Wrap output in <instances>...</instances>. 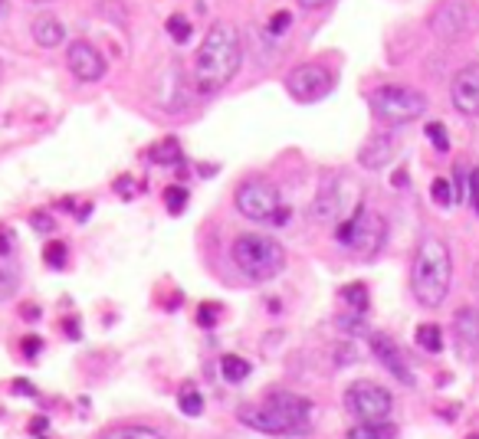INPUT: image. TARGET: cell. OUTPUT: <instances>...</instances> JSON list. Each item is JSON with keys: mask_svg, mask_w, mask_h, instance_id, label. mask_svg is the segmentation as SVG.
<instances>
[{"mask_svg": "<svg viewBox=\"0 0 479 439\" xmlns=\"http://www.w3.org/2000/svg\"><path fill=\"white\" fill-rule=\"evenodd\" d=\"M243 63V40L233 23L217 20L208 30L204 43L194 56V82L200 92H220L240 73Z\"/></svg>", "mask_w": 479, "mask_h": 439, "instance_id": "cell-1", "label": "cell"}, {"mask_svg": "<svg viewBox=\"0 0 479 439\" xmlns=\"http://www.w3.org/2000/svg\"><path fill=\"white\" fill-rule=\"evenodd\" d=\"M453 332H457V341L469 351H479V309L467 305L453 315Z\"/></svg>", "mask_w": 479, "mask_h": 439, "instance_id": "cell-16", "label": "cell"}, {"mask_svg": "<svg viewBox=\"0 0 479 439\" xmlns=\"http://www.w3.org/2000/svg\"><path fill=\"white\" fill-rule=\"evenodd\" d=\"M430 193H434V200H436L440 207H450V204H453V187H450L447 177H436L434 187H430Z\"/></svg>", "mask_w": 479, "mask_h": 439, "instance_id": "cell-29", "label": "cell"}, {"mask_svg": "<svg viewBox=\"0 0 479 439\" xmlns=\"http://www.w3.org/2000/svg\"><path fill=\"white\" fill-rule=\"evenodd\" d=\"M106 439H164L158 429H148V427H119L106 433Z\"/></svg>", "mask_w": 479, "mask_h": 439, "instance_id": "cell-23", "label": "cell"}, {"mask_svg": "<svg viewBox=\"0 0 479 439\" xmlns=\"http://www.w3.org/2000/svg\"><path fill=\"white\" fill-rule=\"evenodd\" d=\"M237 210L253 223H276V216L283 214V197L276 191V184L266 181V177H247V181L237 187V197H233Z\"/></svg>", "mask_w": 479, "mask_h": 439, "instance_id": "cell-7", "label": "cell"}, {"mask_svg": "<svg viewBox=\"0 0 479 439\" xmlns=\"http://www.w3.org/2000/svg\"><path fill=\"white\" fill-rule=\"evenodd\" d=\"M371 112L384 125H407L427 112L424 92L407 86H381L371 92Z\"/></svg>", "mask_w": 479, "mask_h": 439, "instance_id": "cell-6", "label": "cell"}, {"mask_svg": "<svg viewBox=\"0 0 479 439\" xmlns=\"http://www.w3.org/2000/svg\"><path fill=\"white\" fill-rule=\"evenodd\" d=\"M430 30L444 40V43H457L467 40L479 30V7L469 0H444L434 13H430Z\"/></svg>", "mask_w": 479, "mask_h": 439, "instance_id": "cell-8", "label": "cell"}, {"mask_svg": "<svg viewBox=\"0 0 479 439\" xmlns=\"http://www.w3.org/2000/svg\"><path fill=\"white\" fill-rule=\"evenodd\" d=\"M230 256L250 282H270L286 269V249L266 233H243L233 239Z\"/></svg>", "mask_w": 479, "mask_h": 439, "instance_id": "cell-4", "label": "cell"}, {"mask_svg": "<svg viewBox=\"0 0 479 439\" xmlns=\"http://www.w3.org/2000/svg\"><path fill=\"white\" fill-rule=\"evenodd\" d=\"M417 344L430 354H440L444 351V332H440L436 325H420V328H417Z\"/></svg>", "mask_w": 479, "mask_h": 439, "instance_id": "cell-21", "label": "cell"}, {"mask_svg": "<svg viewBox=\"0 0 479 439\" xmlns=\"http://www.w3.org/2000/svg\"><path fill=\"white\" fill-rule=\"evenodd\" d=\"M335 239L342 243V247L355 249L358 256L371 259V256H378V253H381L384 239H388V223H384V216L371 214V210L358 207L349 220H342V223H338Z\"/></svg>", "mask_w": 479, "mask_h": 439, "instance_id": "cell-5", "label": "cell"}, {"mask_svg": "<svg viewBox=\"0 0 479 439\" xmlns=\"http://www.w3.org/2000/svg\"><path fill=\"white\" fill-rule=\"evenodd\" d=\"M467 439H479V433H473V436H467Z\"/></svg>", "mask_w": 479, "mask_h": 439, "instance_id": "cell-46", "label": "cell"}, {"mask_svg": "<svg viewBox=\"0 0 479 439\" xmlns=\"http://www.w3.org/2000/svg\"><path fill=\"white\" fill-rule=\"evenodd\" d=\"M394 151H397V145H394L391 135H388V131H378V135H371V138L361 145L358 164L368 168V171H381V168H388V164L394 161Z\"/></svg>", "mask_w": 479, "mask_h": 439, "instance_id": "cell-15", "label": "cell"}, {"mask_svg": "<svg viewBox=\"0 0 479 439\" xmlns=\"http://www.w3.org/2000/svg\"><path fill=\"white\" fill-rule=\"evenodd\" d=\"M152 161L154 164H177L181 161V145L175 138H164L161 145L152 148Z\"/></svg>", "mask_w": 479, "mask_h": 439, "instance_id": "cell-22", "label": "cell"}, {"mask_svg": "<svg viewBox=\"0 0 479 439\" xmlns=\"http://www.w3.org/2000/svg\"><path fill=\"white\" fill-rule=\"evenodd\" d=\"M473 204H476V214H479V200H473Z\"/></svg>", "mask_w": 479, "mask_h": 439, "instance_id": "cell-47", "label": "cell"}, {"mask_svg": "<svg viewBox=\"0 0 479 439\" xmlns=\"http://www.w3.org/2000/svg\"><path fill=\"white\" fill-rule=\"evenodd\" d=\"M349 439H397V427L394 423H358L349 429Z\"/></svg>", "mask_w": 479, "mask_h": 439, "instance_id": "cell-18", "label": "cell"}, {"mask_svg": "<svg viewBox=\"0 0 479 439\" xmlns=\"http://www.w3.org/2000/svg\"><path fill=\"white\" fill-rule=\"evenodd\" d=\"M164 204H168V214H185L187 207V191L181 184H171V187H164Z\"/></svg>", "mask_w": 479, "mask_h": 439, "instance_id": "cell-24", "label": "cell"}, {"mask_svg": "<svg viewBox=\"0 0 479 439\" xmlns=\"http://www.w3.org/2000/svg\"><path fill=\"white\" fill-rule=\"evenodd\" d=\"M345 407H349V413H355L361 423H384V419L391 417L394 396L388 394L384 387L371 384V380H358V384L349 387Z\"/></svg>", "mask_w": 479, "mask_h": 439, "instance_id": "cell-9", "label": "cell"}, {"mask_svg": "<svg viewBox=\"0 0 479 439\" xmlns=\"http://www.w3.org/2000/svg\"><path fill=\"white\" fill-rule=\"evenodd\" d=\"M0 13H4V0H0Z\"/></svg>", "mask_w": 479, "mask_h": 439, "instance_id": "cell-48", "label": "cell"}, {"mask_svg": "<svg viewBox=\"0 0 479 439\" xmlns=\"http://www.w3.org/2000/svg\"><path fill=\"white\" fill-rule=\"evenodd\" d=\"M33 40H36V46H46V50L59 46L66 40L63 20L53 17V13H40V17L33 20Z\"/></svg>", "mask_w": 479, "mask_h": 439, "instance_id": "cell-17", "label": "cell"}, {"mask_svg": "<svg viewBox=\"0 0 479 439\" xmlns=\"http://www.w3.org/2000/svg\"><path fill=\"white\" fill-rule=\"evenodd\" d=\"M338 214H342V181L335 174H328L318 184V193L312 200V216L318 223H332V220H338Z\"/></svg>", "mask_w": 479, "mask_h": 439, "instance_id": "cell-14", "label": "cell"}, {"mask_svg": "<svg viewBox=\"0 0 479 439\" xmlns=\"http://www.w3.org/2000/svg\"><path fill=\"white\" fill-rule=\"evenodd\" d=\"M338 328H345V332H365V315H358V318L342 315V318H338Z\"/></svg>", "mask_w": 479, "mask_h": 439, "instance_id": "cell-35", "label": "cell"}, {"mask_svg": "<svg viewBox=\"0 0 479 439\" xmlns=\"http://www.w3.org/2000/svg\"><path fill=\"white\" fill-rule=\"evenodd\" d=\"M427 138H430V145H434L436 151H450V138H447L444 122H430V125H427Z\"/></svg>", "mask_w": 479, "mask_h": 439, "instance_id": "cell-28", "label": "cell"}, {"mask_svg": "<svg viewBox=\"0 0 479 439\" xmlns=\"http://www.w3.org/2000/svg\"><path fill=\"white\" fill-rule=\"evenodd\" d=\"M177 407H181V413H187V417H197V413L204 410V396L197 394L194 387H185L181 396H177Z\"/></svg>", "mask_w": 479, "mask_h": 439, "instance_id": "cell-25", "label": "cell"}, {"mask_svg": "<svg viewBox=\"0 0 479 439\" xmlns=\"http://www.w3.org/2000/svg\"><path fill=\"white\" fill-rule=\"evenodd\" d=\"M66 63L73 69L79 82H98L102 75H106V59L98 53L96 46L86 43V40H76V43L69 46V53H66Z\"/></svg>", "mask_w": 479, "mask_h": 439, "instance_id": "cell-13", "label": "cell"}, {"mask_svg": "<svg viewBox=\"0 0 479 439\" xmlns=\"http://www.w3.org/2000/svg\"><path fill=\"white\" fill-rule=\"evenodd\" d=\"M469 191H473V200H479V168L469 171Z\"/></svg>", "mask_w": 479, "mask_h": 439, "instance_id": "cell-39", "label": "cell"}, {"mask_svg": "<svg viewBox=\"0 0 479 439\" xmlns=\"http://www.w3.org/2000/svg\"><path fill=\"white\" fill-rule=\"evenodd\" d=\"M46 259V266L50 269H63L66 266V243H50L43 253Z\"/></svg>", "mask_w": 479, "mask_h": 439, "instance_id": "cell-30", "label": "cell"}, {"mask_svg": "<svg viewBox=\"0 0 479 439\" xmlns=\"http://www.w3.org/2000/svg\"><path fill=\"white\" fill-rule=\"evenodd\" d=\"M63 328L69 332V338H79V322H73V318H66Z\"/></svg>", "mask_w": 479, "mask_h": 439, "instance_id": "cell-42", "label": "cell"}, {"mask_svg": "<svg viewBox=\"0 0 479 439\" xmlns=\"http://www.w3.org/2000/svg\"><path fill=\"white\" fill-rule=\"evenodd\" d=\"M371 354L381 361L384 371H391L401 384L407 387H414V374H411V367H407V361H404V351L397 348V341H394L391 334H384V332H371Z\"/></svg>", "mask_w": 479, "mask_h": 439, "instance_id": "cell-12", "label": "cell"}, {"mask_svg": "<svg viewBox=\"0 0 479 439\" xmlns=\"http://www.w3.org/2000/svg\"><path fill=\"white\" fill-rule=\"evenodd\" d=\"M473 289H476V295H479V263L473 266Z\"/></svg>", "mask_w": 479, "mask_h": 439, "instance_id": "cell-44", "label": "cell"}, {"mask_svg": "<svg viewBox=\"0 0 479 439\" xmlns=\"http://www.w3.org/2000/svg\"><path fill=\"white\" fill-rule=\"evenodd\" d=\"M217 318H220L217 302H204V305H200V311H197V322L204 325V328H214V325H217Z\"/></svg>", "mask_w": 479, "mask_h": 439, "instance_id": "cell-31", "label": "cell"}, {"mask_svg": "<svg viewBox=\"0 0 479 439\" xmlns=\"http://www.w3.org/2000/svg\"><path fill=\"white\" fill-rule=\"evenodd\" d=\"M168 36L175 40V43H187L191 40V20L187 17H181V13H175V17H168Z\"/></svg>", "mask_w": 479, "mask_h": 439, "instance_id": "cell-26", "label": "cell"}, {"mask_svg": "<svg viewBox=\"0 0 479 439\" xmlns=\"http://www.w3.org/2000/svg\"><path fill=\"white\" fill-rule=\"evenodd\" d=\"M46 427H50V419H46V417H36V419H33V423H30L33 433H43Z\"/></svg>", "mask_w": 479, "mask_h": 439, "instance_id": "cell-41", "label": "cell"}, {"mask_svg": "<svg viewBox=\"0 0 479 439\" xmlns=\"http://www.w3.org/2000/svg\"><path fill=\"white\" fill-rule=\"evenodd\" d=\"M220 374L227 384H240V380H247L250 377V361H243L237 354H227L224 361H220Z\"/></svg>", "mask_w": 479, "mask_h": 439, "instance_id": "cell-19", "label": "cell"}, {"mask_svg": "<svg viewBox=\"0 0 479 439\" xmlns=\"http://www.w3.org/2000/svg\"><path fill=\"white\" fill-rule=\"evenodd\" d=\"M295 4H299L302 11H318V7H326L328 0H295Z\"/></svg>", "mask_w": 479, "mask_h": 439, "instance_id": "cell-37", "label": "cell"}, {"mask_svg": "<svg viewBox=\"0 0 479 439\" xmlns=\"http://www.w3.org/2000/svg\"><path fill=\"white\" fill-rule=\"evenodd\" d=\"M13 390H17V394H27V396H36V390H33L30 380H17V384H13Z\"/></svg>", "mask_w": 479, "mask_h": 439, "instance_id": "cell-38", "label": "cell"}, {"mask_svg": "<svg viewBox=\"0 0 479 439\" xmlns=\"http://www.w3.org/2000/svg\"><path fill=\"white\" fill-rule=\"evenodd\" d=\"M11 253V236H7V230H0V256H7Z\"/></svg>", "mask_w": 479, "mask_h": 439, "instance_id": "cell-40", "label": "cell"}, {"mask_svg": "<svg viewBox=\"0 0 479 439\" xmlns=\"http://www.w3.org/2000/svg\"><path fill=\"white\" fill-rule=\"evenodd\" d=\"M30 223L36 226L40 233H50V230H53V220H50V216H46V214H33V216H30Z\"/></svg>", "mask_w": 479, "mask_h": 439, "instance_id": "cell-36", "label": "cell"}, {"mask_svg": "<svg viewBox=\"0 0 479 439\" xmlns=\"http://www.w3.org/2000/svg\"><path fill=\"white\" fill-rule=\"evenodd\" d=\"M23 315H27L30 322H36V318H40V309H36V305H27V311H23Z\"/></svg>", "mask_w": 479, "mask_h": 439, "instance_id": "cell-43", "label": "cell"}, {"mask_svg": "<svg viewBox=\"0 0 479 439\" xmlns=\"http://www.w3.org/2000/svg\"><path fill=\"white\" fill-rule=\"evenodd\" d=\"M450 98H453V108L459 115L476 118L479 115V63L463 66L453 82H450Z\"/></svg>", "mask_w": 479, "mask_h": 439, "instance_id": "cell-11", "label": "cell"}, {"mask_svg": "<svg viewBox=\"0 0 479 439\" xmlns=\"http://www.w3.org/2000/svg\"><path fill=\"white\" fill-rule=\"evenodd\" d=\"M17 292V276L7 272V269H0V302H7Z\"/></svg>", "mask_w": 479, "mask_h": 439, "instance_id": "cell-32", "label": "cell"}, {"mask_svg": "<svg viewBox=\"0 0 479 439\" xmlns=\"http://www.w3.org/2000/svg\"><path fill=\"white\" fill-rule=\"evenodd\" d=\"M286 89L295 102H318L335 89V73L322 63H302L289 73Z\"/></svg>", "mask_w": 479, "mask_h": 439, "instance_id": "cell-10", "label": "cell"}, {"mask_svg": "<svg viewBox=\"0 0 479 439\" xmlns=\"http://www.w3.org/2000/svg\"><path fill=\"white\" fill-rule=\"evenodd\" d=\"M33 4H50V0H33Z\"/></svg>", "mask_w": 479, "mask_h": 439, "instance_id": "cell-45", "label": "cell"}, {"mask_svg": "<svg viewBox=\"0 0 479 439\" xmlns=\"http://www.w3.org/2000/svg\"><path fill=\"white\" fill-rule=\"evenodd\" d=\"M289 27H293V13L276 11L266 23V36H283V33H289Z\"/></svg>", "mask_w": 479, "mask_h": 439, "instance_id": "cell-27", "label": "cell"}, {"mask_svg": "<svg viewBox=\"0 0 479 439\" xmlns=\"http://www.w3.org/2000/svg\"><path fill=\"white\" fill-rule=\"evenodd\" d=\"M467 181H469V177H463V171L457 168V174H453V204H463V193H467Z\"/></svg>", "mask_w": 479, "mask_h": 439, "instance_id": "cell-34", "label": "cell"}, {"mask_svg": "<svg viewBox=\"0 0 479 439\" xmlns=\"http://www.w3.org/2000/svg\"><path fill=\"white\" fill-rule=\"evenodd\" d=\"M312 404L295 394H272L263 407H247L240 419L247 427L270 433V436H289V433H302L309 423Z\"/></svg>", "mask_w": 479, "mask_h": 439, "instance_id": "cell-3", "label": "cell"}, {"mask_svg": "<svg viewBox=\"0 0 479 439\" xmlns=\"http://www.w3.org/2000/svg\"><path fill=\"white\" fill-rule=\"evenodd\" d=\"M453 282V256L440 236H424L411 266V292L424 309H440Z\"/></svg>", "mask_w": 479, "mask_h": 439, "instance_id": "cell-2", "label": "cell"}, {"mask_svg": "<svg viewBox=\"0 0 479 439\" xmlns=\"http://www.w3.org/2000/svg\"><path fill=\"white\" fill-rule=\"evenodd\" d=\"M40 348H43V341H40L36 334H27V338H23V357H27V361H33V357L40 354Z\"/></svg>", "mask_w": 479, "mask_h": 439, "instance_id": "cell-33", "label": "cell"}, {"mask_svg": "<svg viewBox=\"0 0 479 439\" xmlns=\"http://www.w3.org/2000/svg\"><path fill=\"white\" fill-rule=\"evenodd\" d=\"M342 299L349 302L351 311L365 315V311H368V286H365V282H351V286L342 289Z\"/></svg>", "mask_w": 479, "mask_h": 439, "instance_id": "cell-20", "label": "cell"}]
</instances>
